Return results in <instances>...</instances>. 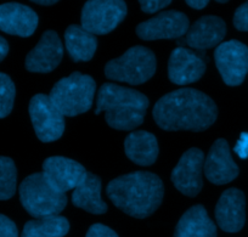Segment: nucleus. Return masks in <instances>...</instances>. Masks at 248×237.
Segmentation results:
<instances>
[{"label": "nucleus", "mask_w": 248, "mask_h": 237, "mask_svg": "<svg viewBox=\"0 0 248 237\" xmlns=\"http://www.w3.org/2000/svg\"><path fill=\"white\" fill-rule=\"evenodd\" d=\"M95 88L96 84L92 77L75 72L60 79L50 92L49 99L63 116L76 117L89 111Z\"/></svg>", "instance_id": "nucleus-4"}, {"label": "nucleus", "mask_w": 248, "mask_h": 237, "mask_svg": "<svg viewBox=\"0 0 248 237\" xmlns=\"http://www.w3.org/2000/svg\"><path fill=\"white\" fill-rule=\"evenodd\" d=\"M72 202L92 214H104L107 212L106 203L101 198V179L88 172L82 183L73 190Z\"/></svg>", "instance_id": "nucleus-21"}, {"label": "nucleus", "mask_w": 248, "mask_h": 237, "mask_svg": "<svg viewBox=\"0 0 248 237\" xmlns=\"http://www.w3.org/2000/svg\"><path fill=\"white\" fill-rule=\"evenodd\" d=\"M235 151L241 158H247L248 157V134L243 133L241 135L240 140H238L237 145H236Z\"/></svg>", "instance_id": "nucleus-30"}, {"label": "nucleus", "mask_w": 248, "mask_h": 237, "mask_svg": "<svg viewBox=\"0 0 248 237\" xmlns=\"http://www.w3.org/2000/svg\"><path fill=\"white\" fill-rule=\"evenodd\" d=\"M203 166L204 155L200 148L194 147L186 151L171 172L174 186L189 197L199 195L203 186Z\"/></svg>", "instance_id": "nucleus-10"}, {"label": "nucleus", "mask_w": 248, "mask_h": 237, "mask_svg": "<svg viewBox=\"0 0 248 237\" xmlns=\"http://www.w3.org/2000/svg\"><path fill=\"white\" fill-rule=\"evenodd\" d=\"M17 171L14 161L9 157H0V201L13 197L16 192Z\"/></svg>", "instance_id": "nucleus-24"}, {"label": "nucleus", "mask_w": 248, "mask_h": 237, "mask_svg": "<svg viewBox=\"0 0 248 237\" xmlns=\"http://www.w3.org/2000/svg\"><path fill=\"white\" fill-rule=\"evenodd\" d=\"M15 94V84L10 77L0 73V118H5L13 111Z\"/></svg>", "instance_id": "nucleus-25"}, {"label": "nucleus", "mask_w": 248, "mask_h": 237, "mask_svg": "<svg viewBox=\"0 0 248 237\" xmlns=\"http://www.w3.org/2000/svg\"><path fill=\"white\" fill-rule=\"evenodd\" d=\"M149 99L130 88L106 83L97 93L95 113L105 112L106 122L118 130H133L144 122Z\"/></svg>", "instance_id": "nucleus-3"}, {"label": "nucleus", "mask_w": 248, "mask_h": 237, "mask_svg": "<svg viewBox=\"0 0 248 237\" xmlns=\"http://www.w3.org/2000/svg\"><path fill=\"white\" fill-rule=\"evenodd\" d=\"M206 72V63L197 54L185 47H176L168 62V76L176 85L197 82Z\"/></svg>", "instance_id": "nucleus-15"}, {"label": "nucleus", "mask_w": 248, "mask_h": 237, "mask_svg": "<svg viewBox=\"0 0 248 237\" xmlns=\"http://www.w3.org/2000/svg\"><path fill=\"white\" fill-rule=\"evenodd\" d=\"M156 72V56L145 47H133L122 56L111 60L105 66L108 79L140 85L152 78Z\"/></svg>", "instance_id": "nucleus-6"}, {"label": "nucleus", "mask_w": 248, "mask_h": 237, "mask_svg": "<svg viewBox=\"0 0 248 237\" xmlns=\"http://www.w3.org/2000/svg\"><path fill=\"white\" fill-rule=\"evenodd\" d=\"M216 219L225 232H237L246 221V200L242 191L228 189L219 198L216 207Z\"/></svg>", "instance_id": "nucleus-16"}, {"label": "nucleus", "mask_w": 248, "mask_h": 237, "mask_svg": "<svg viewBox=\"0 0 248 237\" xmlns=\"http://www.w3.org/2000/svg\"><path fill=\"white\" fill-rule=\"evenodd\" d=\"M124 151L130 161L139 166H151L158 156V142L149 131H133L124 141Z\"/></svg>", "instance_id": "nucleus-20"}, {"label": "nucleus", "mask_w": 248, "mask_h": 237, "mask_svg": "<svg viewBox=\"0 0 248 237\" xmlns=\"http://www.w3.org/2000/svg\"><path fill=\"white\" fill-rule=\"evenodd\" d=\"M63 56L61 39L54 31L43 33L39 43L26 57V68L35 73H49L54 71Z\"/></svg>", "instance_id": "nucleus-13"}, {"label": "nucleus", "mask_w": 248, "mask_h": 237, "mask_svg": "<svg viewBox=\"0 0 248 237\" xmlns=\"http://www.w3.org/2000/svg\"><path fill=\"white\" fill-rule=\"evenodd\" d=\"M30 116L35 134L43 142L59 140L65 131V116L46 95L38 94L31 99Z\"/></svg>", "instance_id": "nucleus-8"}, {"label": "nucleus", "mask_w": 248, "mask_h": 237, "mask_svg": "<svg viewBox=\"0 0 248 237\" xmlns=\"http://www.w3.org/2000/svg\"><path fill=\"white\" fill-rule=\"evenodd\" d=\"M139 3L144 13L154 14L167 8L171 3V0H139Z\"/></svg>", "instance_id": "nucleus-27"}, {"label": "nucleus", "mask_w": 248, "mask_h": 237, "mask_svg": "<svg viewBox=\"0 0 248 237\" xmlns=\"http://www.w3.org/2000/svg\"><path fill=\"white\" fill-rule=\"evenodd\" d=\"M66 49L75 62L90 61L97 47V40L93 33L82 26L72 25L65 32Z\"/></svg>", "instance_id": "nucleus-22"}, {"label": "nucleus", "mask_w": 248, "mask_h": 237, "mask_svg": "<svg viewBox=\"0 0 248 237\" xmlns=\"http://www.w3.org/2000/svg\"><path fill=\"white\" fill-rule=\"evenodd\" d=\"M85 237H118V235L102 224H94L89 227Z\"/></svg>", "instance_id": "nucleus-29"}, {"label": "nucleus", "mask_w": 248, "mask_h": 237, "mask_svg": "<svg viewBox=\"0 0 248 237\" xmlns=\"http://www.w3.org/2000/svg\"><path fill=\"white\" fill-rule=\"evenodd\" d=\"M107 196L117 208L130 217L144 219L161 205L163 183L150 172H134L113 179L107 185Z\"/></svg>", "instance_id": "nucleus-2"}, {"label": "nucleus", "mask_w": 248, "mask_h": 237, "mask_svg": "<svg viewBox=\"0 0 248 237\" xmlns=\"http://www.w3.org/2000/svg\"><path fill=\"white\" fill-rule=\"evenodd\" d=\"M189 30V18L179 11H163L137 27L138 37L144 40L175 39Z\"/></svg>", "instance_id": "nucleus-11"}, {"label": "nucleus", "mask_w": 248, "mask_h": 237, "mask_svg": "<svg viewBox=\"0 0 248 237\" xmlns=\"http://www.w3.org/2000/svg\"><path fill=\"white\" fill-rule=\"evenodd\" d=\"M37 27V14L28 6L18 3L0 5V31L18 37H30Z\"/></svg>", "instance_id": "nucleus-17"}, {"label": "nucleus", "mask_w": 248, "mask_h": 237, "mask_svg": "<svg viewBox=\"0 0 248 237\" xmlns=\"http://www.w3.org/2000/svg\"><path fill=\"white\" fill-rule=\"evenodd\" d=\"M9 52V44L3 37H0V62L5 59V56Z\"/></svg>", "instance_id": "nucleus-32"}, {"label": "nucleus", "mask_w": 248, "mask_h": 237, "mask_svg": "<svg viewBox=\"0 0 248 237\" xmlns=\"http://www.w3.org/2000/svg\"><path fill=\"white\" fill-rule=\"evenodd\" d=\"M226 34V25L218 16L199 18L186 32L184 43L192 49L207 50L217 47Z\"/></svg>", "instance_id": "nucleus-18"}, {"label": "nucleus", "mask_w": 248, "mask_h": 237, "mask_svg": "<svg viewBox=\"0 0 248 237\" xmlns=\"http://www.w3.org/2000/svg\"><path fill=\"white\" fill-rule=\"evenodd\" d=\"M187 5L191 8L196 9V10H201V9L206 8L207 4L209 3V0H185Z\"/></svg>", "instance_id": "nucleus-31"}, {"label": "nucleus", "mask_w": 248, "mask_h": 237, "mask_svg": "<svg viewBox=\"0 0 248 237\" xmlns=\"http://www.w3.org/2000/svg\"><path fill=\"white\" fill-rule=\"evenodd\" d=\"M20 200L23 208L35 219L55 217L67 205L66 193L52 188L43 173L32 174L22 181Z\"/></svg>", "instance_id": "nucleus-5"}, {"label": "nucleus", "mask_w": 248, "mask_h": 237, "mask_svg": "<svg viewBox=\"0 0 248 237\" xmlns=\"http://www.w3.org/2000/svg\"><path fill=\"white\" fill-rule=\"evenodd\" d=\"M217 68L225 84L236 87L248 73V47L237 40H229L218 45L214 52Z\"/></svg>", "instance_id": "nucleus-9"}, {"label": "nucleus", "mask_w": 248, "mask_h": 237, "mask_svg": "<svg viewBox=\"0 0 248 237\" xmlns=\"http://www.w3.org/2000/svg\"><path fill=\"white\" fill-rule=\"evenodd\" d=\"M218 109L208 95L196 89L174 90L156 102L155 122L168 131H203L216 122Z\"/></svg>", "instance_id": "nucleus-1"}, {"label": "nucleus", "mask_w": 248, "mask_h": 237, "mask_svg": "<svg viewBox=\"0 0 248 237\" xmlns=\"http://www.w3.org/2000/svg\"><path fill=\"white\" fill-rule=\"evenodd\" d=\"M173 237H217V227L206 208L197 205L184 213Z\"/></svg>", "instance_id": "nucleus-19"}, {"label": "nucleus", "mask_w": 248, "mask_h": 237, "mask_svg": "<svg viewBox=\"0 0 248 237\" xmlns=\"http://www.w3.org/2000/svg\"><path fill=\"white\" fill-rule=\"evenodd\" d=\"M87 173L80 163L60 156L46 158L43 163V174L46 180L52 188L62 193L75 190L82 183Z\"/></svg>", "instance_id": "nucleus-12"}, {"label": "nucleus", "mask_w": 248, "mask_h": 237, "mask_svg": "<svg viewBox=\"0 0 248 237\" xmlns=\"http://www.w3.org/2000/svg\"><path fill=\"white\" fill-rule=\"evenodd\" d=\"M31 1L40 4V5H52V4H56L59 0H31Z\"/></svg>", "instance_id": "nucleus-33"}, {"label": "nucleus", "mask_w": 248, "mask_h": 237, "mask_svg": "<svg viewBox=\"0 0 248 237\" xmlns=\"http://www.w3.org/2000/svg\"><path fill=\"white\" fill-rule=\"evenodd\" d=\"M233 26L238 31L248 32V1L238 6L233 15Z\"/></svg>", "instance_id": "nucleus-26"}, {"label": "nucleus", "mask_w": 248, "mask_h": 237, "mask_svg": "<svg viewBox=\"0 0 248 237\" xmlns=\"http://www.w3.org/2000/svg\"><path fill=\"white\" fill-rule=\"evenodd\" d=\"M203 169L207 179L216 185H224L237 178L240 171L231 157L228 141L218 139L212 145Z\"/></svg>", "instance_id": "nucleus-14"}, {"label": "nucleus", "mask_w": 248, "mask_h": 237, "mask_svg": "<svg viewBox=\"0 0 248 237\" xmlns=\"http://www.w3.org/2000/svg\"><path fill=\"white\" fill-rule=\"evenodd\" d=\"M127 16L124 0H88L82 10V27L93 34L112 32Z\"/></svg>", "instance_id": "nucleus-7"}, {"label": "nucleus", "mask_w": 248, "mask_h": 237, "mask_svg": "<svg viewBox=\"0 0 248 237\" xmlns=\"http://www.w3.org/2000/svg\"><path fill=\"white\" fill-rule=\"evenodd\" d=\"M216 1H218V3H221V4H223V3H228L229 0H216Z\"/></svg>", "instance_id": "nucleus-34"}, {"label": "nucleus", "mask_w": 248, "mask_h": 237, "mask_svg": "<svg viewBox=\"0 0 248 237\" xmlns=\"http://www.w3.org/2000/svg\"><path fill=\"white\" fill-rule=\"evenodd\" d=\"M0 237H18L15 222L3 214H0Z\"/></svg>", "instance_id": "nucleus-28"}, {"label": "nucleus", "mask_w": 248, "mask_h": 237, "mask_svg": "<svg viewBox=\"0 0 248 237\" xmlns=\"http://www.w3.org/2000/svg\"><path fill=\"white\" fill-rule=\"evenodd\" d=\"M70 230V222L66 218H42L26 222L21 237H63Z\"/></svg>", "instance_id": "nucleus-23"}]
</instances>
